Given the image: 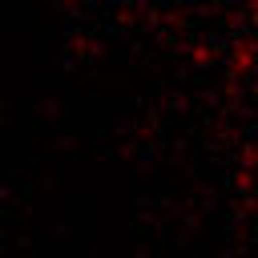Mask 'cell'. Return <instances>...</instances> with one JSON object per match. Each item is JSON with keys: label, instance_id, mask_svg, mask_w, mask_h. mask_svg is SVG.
I'll return each mask as SVG.
<instances>
[]
</instances>
